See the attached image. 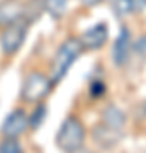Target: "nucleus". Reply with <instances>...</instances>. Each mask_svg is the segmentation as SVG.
Here are the masks:
<instances>
[{"instance_id": "1", "label": "nucleus", "mask_w": 146, "mask_h": 153, "mask_svg": "<svg viewBox=\"0 0 146 153\" xmlns=\"http://www.w3.org/2000/svg\"><path fill=\"white\" fill-rule=\"evenodd\" d=\"M82 51H83V46L78 38H68L66 41L61 43L58 53L54 55L53 65H51V80L54 83L61 82L65 78L70 66L75 63V60L80 56Z\"/></svg>"}, {"instance_id": "2", "label": "nucleus", "mask_w": 146, "mask_h": 153, "mask_svg": "<svg viewBox=\"0 0 146 153\" xmlns=\"http://www.w3.org/2000/svg\"><path fill=\"white\" fill-rule=\"evenodd\" d=\"M56 146L63 153H76L85 141V128L75 116H68L56 134Z\"/></svg>"}, {"instance_id": "3", "label": "nucleus", "mask_w": 146, "mask_h": 153, "mask_svg": "<svg viewBox=\"0 0 146 153\" xmlns=\"http://www.w3.org/2000/svg\"><path fill=\"white\" fill-rule=\"evenodd\" d=\"M54 82L51 80V76L44 75L41 71H31L29 75L24 78L21 88V99L24 102L29 104H36L41 102L53 88Z\"/></svg>"}, {"instance_id": "4", "label": "nucleus", "mask_w": 146, "mask_h": 153, "mask_svg": "<svg viewBox=\"0 0 146 153\" xmlns=\"http://www.w3.org/2000/svg\"><path fill=\"white\" fill-rule=\"evenodd\" d=\"M26 34H27L26 21L16 22L12 26L4 27V31L0 34V49H2V53L5 56H14L26 41Z\"/></svg>"}, {"instance_id": "5", "label": "nucleus", "mask_w": 146, "mask_h": 153, "mask_svg": "<svg viewBox=\"0 0 146 153\" xmlns=\"http://www.w3.org/2000/svg\"><path fill=\"white\" fill-rule=\"evenodd\" d=\"M27 128H29V116L26 114V111L14 109L4 119L0 126V133L4 138H19L26 133Z\"/></svg>"}, {"instance_id": "6", "label": "nucleus", "mask_w": 146, "mask_h": 153, "mask_svg": "<svg viewBox=\"0 0 146 153\" xmlns=\"http://www.w3.org/2000/svg\"><path fill=\"white\" fill-rule=\"evenodd\" d=\"M24 21V4L21 0H2L0 2V27H7Z\"/></svg>"}, {"instance_id": "7", "label": "nucleus", "mask_w": 146, "mask_h": 153, "mask_svg": "<svg viewBox=\"0 0 146 153\" xmlns=\"http://www.w3.org/2000/svg\"><path fill=\"white\" fill-rule=\"evenodd\" d=\"M78 39H80L83 49L102 48L104 44H105V41H107V26L105 24H95L90 29H87Z\"/></svg>"}, {"instance_id": "8", "label": "nucleus", "mask_w": 146, "mask_h": 153, "mask_svg": "<svg viewBox=\"0 0 146 153\" xmlns=\"http://www.w3.org/2000/svg\"><path fill=\"white\" fill-rule=\"evenodd\" d=\"M129 48H131V34L127 27L121 29L119 38L116 39L112 48V60L117 66H122L127 61V56H129Z\"/></svg>"}, {"instance_id": "9", "label": "nucleus", "mask_w": 146, "mask_h": 153, "mask_svg": "<svg viewBox=\"0 0 146 153\" xmlns=\"http://www.w3.org/2000/svg\"><path fill=\"white\" fill-rule=\"evenodd\" d=\"M126 123V117H124V112L116 107V105H109L107 109L104 111L102 114V124L114 129V131H122V126Z\"/></svg>"}, {"instance_id": "10", "label": "nucleus", "mask_w": 146, "mask_h": 153, "mask_svg": "<svg viewBox=\"0 0 146 153\" xmlns=\"http://www.w3.org/2000/svg\"><path fill=\"white\" fill-rule=\"evenodd\" d=\"M93 138H95V143H99L100 146H112L117 143V140L121 138V133L119 131H114L107 126H95V129H93Z\"/></svg>"}, {"instance_id": "11", "label": "nucleus", "mask_w": 146, "mask_h": 153, "mask_svg": "<svg viewBox=\"0 0 146 153\" xmlns=\"http://www.w3.org/2000/svg\"><path fill=\"white\" fill-rule=\"evenodd\" d=\"M44 9V2L43 0H29L27 4H24V21L27 24L38 21L39 14Z\"/></svg>"}, {"instance_id": "12", "label": "nucleus", "mask_w": 146, "mask_h": 153, "mask_svg": "<svg viewBox=\"0 0 146 153\" xmlns=\"http://www.w3.org/2000/svg\"><path fill=\"white\" fill-rule=\"evenodd\" d=\"M44 2V10L54 19H60L66 12V4L68 0H43Z\"/></svg>"}, {"instance_id": "13", "label": "nucleus", "mask_w": 146, "mask_h": 153, "mask_svg": "<svg viewBox=\"0 0 146 153\" xmlns=\"http://www.w3.org/2000/svg\"><path fill=\"white\" fill-rule=\"evenodd\" d=\"M46 119V105L38 104L36 109L33 111V114H29V128L31 129H39V126Z\"/></svg>"}, {"instance_id": "14", "label": "nucleus", "mask_w": 146, "mask_h": 153, "mask_svg": "<svg viewBox=\"0 0 146 153\" xmlns=\"http://www.w3.org/2000/svg\"><path fill=\"white\" fill-rule=\"evenodd\" d=\"M0 153H24L17 138H4L0 141Z\"/></svg>"}, {"instance_id": "15", "label": "nucleus", "mask_w": 146, "mask_h": 153, "mask_svg": "<svg viewBox=\"0 0 146 153\" xmlns=\"http://www.w3.org/2000/svg\"><path fill=\"white\" fill-rule=\"evenodd\" d=\"M112 10L117 16H126L133 12V2L131 0H112Z\"/></svg>"}, {"instance_id": "16", "label": "nucleus", "mask_w": 146, "mask_h": 153, "mask_svg": "<svg viewBox=\"0 0 146 153\" xmlns=\"http://www.w3.org/2000/svg\"><path fill=\"white\" fill-rule=\"evenodd\" d=\"M133 2V12H141L146 9V0H131Z\"/></svg>"}, {"instance_id": "17", "label": "nucleus", "mask_w": 146, "mask_h": 153, "mask_svg": "<svg viewBox=\"0 0 146 153\" xmlns=\"http://www.w3.org/2000/svg\"><path fill=\"white\" fill-rule=\"evenodd\" d=\"M104 92V85H102V83H93V85H92V94H93V95H95V94H97V95H100V94H102Z\"/></svg>"}, {"instance_id": "18", "label": "nucleus", "mask_w": 146, "mask_h": 153, "mask_svg": "<svg viewBox=\"0 0 146 153\" xmlns=\"http://www.w3.org/2000/svg\"><path fill=\"white\" fill-rule=\"evenodd\" d=\"M80 2L87 7H93V5H97L99 2H102V0H80Z\"/></svg>"}]
</instances>
